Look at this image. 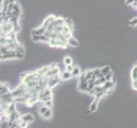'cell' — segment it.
Returning a JSON list of instances; mask_svg holds the SVG:
<instances>
[{
	"label": "cell",
	"instance_id": "1",
	"mask_svg": "<svg viewBox=\"0 0 137 128\" xmlns=\"http://www.w3.org/2000/svg\"><path fill=\"white\" fill-rule=\"evenodd\" d=\"M39 101V97H30L29 98H27V100L25 102V104H26L27 107H32L33 105L36 104L37 102Z\"/></svg>",
	"mask_w": 137,
	"mask_h": 128
},
{
	"label": "cell",
	"instance_id": "2",
	"mask_svg": "<svg viewBox=\"0 0 137 128\" xmlns=\"http://www.w3.org/2000/svg\"><path fill=\"white\" fill-rule=\"evenodd\" d=\"M60 74V69L57 67H51V68L49 69V70L47 72V74H45L46 77L50 78V77H53V76H55V75H59Z\"/></svg>",
	"mask_w": 137,
	"mask_h": 128
},
{
	"label": "cell",
	"instance_id": "3",
	"mask_svg": "<svg viewBox=\"0 0 137 128\" xmlns=\"http://www.w3.org/2000/svg\"><path fill=\"white\" fill-rule=\"evenodd\" d=\"M46 31H47V29L44 27L42 26L41 27H39V28L32 29V31H31V35H38V36H41V35H44V33H46Z\"/></svg>",
	"mask_w": 137,
	"mask_h": 128
},
{
	"label": "cell",
	"instance_id": "4",
	"mask_svg": "<svg viewBox=\"0 0 137 128\" xmlns=\"http://www.w3.org/2000/svg\"><path fill=\"white\" fill-rule=\"evenodd\" d=\"M55 20H56V17H55V15H49L44 21L43 25H42V26L44 27L47 29V27H48L51 23H53V22H54Z\"/></svg>",
	"mask_w": 137,
	"mask_h": 128
},
{
	"label": "cell",
	"instance_id": "5",
	"mask_svg": "<svg viewBox=\"0 0 137 128\" xmlns=\"http://www.w3.org/2000/svg\"><path fill=\"white\" fill-rule=\"evenodd\" d=\"M88 87H89V83L87 80L84 79V80H81V81H79L78 89L81 91H85V92H87Z\"/></svg>",
	"mask_w": 137,
	"mask_h": 128
},
{
	"label": "cell",
	"instance_id": "6",
	"mask_svg": "<svg viewBox=\"0 0 137 128\" xmlns=\"http://www.w3.org/2000/svg\"><path fill=\"white\" fill-rule=\"evenodd\" d=\"M99 101H100V99L95 97L94 101L92 102V103L90 104V106H89V110H90V112H95V111L97 109V106H98V102H99Z\"/></svg>",
	"mask_w": 137,
	"mask_h": 128
},
{
	"label": "cell",
	"instance_id": "7",
	"mask_svg": "<svg viewBox=\"0 0 137 128\" xmlns=\"http://www.w3.org/2000/svg\"><path fill=\"white\" fill-rule=\"evenodd\" d=\"M72 77V74L71 72H68L66 70L61 74V78L62 80H68L69 79H71Z\"/></svg>",
	"mask_w": 137,
	"mask_h": 128
},
{
	"label": "cell",
	"instance_id": "8",
	"mask_svg": "<svg viewBox=\"0 0 137 128\" xmlns=\"http://www.w3.org/2000/svg\"><path fill=\"white\" fill-rule=\"evenodd\" d=\"M21 119H23L24 121L28 122V123H31V122H32L34 121V117H33V115H31V114H26V115H22Z\"/></svg>",
	"mask_w": 137,
	"mask_h": 128
},
{
	"label": "cell",
	"instance_id": "9",
	"mask_svg": "<svg viewBox=\"0 0 137 128\" xmlns=\"http://www.w3.org/2000/svg\"><path fill=\"white\" fill-rule=\"evenodd\" d=\"M50 68H51V66H45V67H44V68H42L41 69H39L38 71V73L40 75H42V76H44V75H45L47 74V72H48Z\"/></svg>",
	"mask_w": 137,
	"mask_h": 128
},
{
	"label": "cell",
	"instance_id": "10",
	"mask_svg": "<svg viewBox=\"0 0 137 128\" xmlns=\"http://www.w3.org/2000/svg\"><path fill=\"white\" fill-rule=\"evenodd\" d=\"M67 43L70 46H72V47H77L78 46V42L77 39H75L74 38L71 37L70 38H68L67 39Z\"/></svg>",
	"mask_w": 137,
	"mask_h": 128
},
{
	"label": "cell",
	"instance_id": "11",
	"mask_svg": "<svg viewBox=\"0 0 137 128\" xmlns=\"http://www.w3.org/2000/svg\"><path fill=\"white\" fill-rule=\"evenodd\" d=\"M95 76V73H94V70H88L85 72V79L88 80L92 79Z\"/></svg>",
	"mask_w": 137,
	"mask_h": 128
},
{
	"label": "cell",
	"instance_id": "12",
	"mask_svg": "<svg viewBox=\"0 0 137 128\" xmlns=\"http://www.w3.org/2000/svg\"><path fill=\"white\" fill-rule=\"evenodd\" d=\"M80 73H81V70L80 68H78V67H74L73 70L72 72V77H78L80 75Z\"/></svg>",
	"mask_w": 137,
	"mask_h": 128
},
{
	"label": "cell",
	"instance_id": "13",
	"mask_svg": "<svg viewBox=\"0 0 137 128\" xmlns=\"http://www.w3.org/2000/svg\"><path fill=\"white\" fill-rule=\"evenodd\" d=\"M131 77H132V80L137 79V66L134 67L131 71Z\"/></svg>",
	"mask_w": 137,
	"mask_h": 128
},
{
	"label": "cell",
	"instance_id": "14",
	"mask_svg": "<svg viewBox=\"0 0 137 128\" xmlns=\"http://www.w3.org/2000/svg\"><path fill=\"white\" fill-rule=\"evenodd\" d=\"M100 70H101V74H103L104 75L106 74H107L108 73H110L111 71V68L109 66H105V67H103V68H100Z\"/></svg>",
	"mask_w": 137,
	"mask_h": 128
},
{
	"label": "cell",
	"instance_id": "15",
	"mask_svg": "<svg viewBox=\"0 0 137 128\" xmlns=\"http://www.w3.org/2000/svg\"><path fill=\"white\" fill-rule=\"evenodd\" d=\"M0 90H1V95H4V94L9 92V91H10L9 88H8L7 85H4V84L1 85V88H0Z\"/></svg>",
	"mask_w": 137,
	"mask_h": 128
},
{
	"label": "cell",
	"instance_id": "16",
	"mask_svg": "<svg viewBox=\"0 0 137 128\" xmlns=\"http://www.w3.org/2000/svg\"><path fill=\"white\" fill-rule=\"evenodd\" d=\"M51 115H52V110H51V108H49V109L43 115V117L44 119H49L51 117Z\"/></svg>",
	"mask_w": 137,
	"mask_h": 128
},
{
	"label": "cell",
	"instance_id": "17",
	"mask_svg": "<svg viewBox=\"0 0 137 128\" xmlns=\"http://www.w3.org/2000/svg\"><path fill=\"white\" fill-rule=\"evenodd\" d=\"M63 62H64V64L66 66V65H70V64H72V59L70 57H66L65 58H64V60H63Z\"/></svg>",
	"mask_w": 137,
	"mask_h": 128
},
{
	"label": "cell",
	"instance_id": "18",
	"mask_svg": "<svg viewBox=\"0 0 137 128\" xmlns=\"http://www.w3.org/2000/svg\"><path fill=\"white\" fill-rule=\"evenodd\" d=\"M48 109H49V108H48V107H46L45 105H44V106H41L40 108H39V114H40V115H41L42 116H43L44 114L45 113Z\"/></svg>",
	"mask_w": 137,
	"mask_h": 128
},
{
	"label": "cell",
	"instance_id": "19",
	"mask_svg": "<svg viewBox=\"0 0 137 128\" xmlns=\"http://www.w3.org/2000/svg\"><path fill=\"white\" fill-rule=\"evenodd\" d=\"M44 104L45 105L46 107H48L49 108H52V107H53V102H52V100H49V101L44 102Z\"/></svg>",
	"mask_w": 137,
	"mask_h": 128
},
{
	"label": "cell",
	"instance_id": "20",
	"mask_svg": "<svg viewBox=\"0 0 137 128\" xmlns=\"http://www.w3.org/2000/svg\"><path fill=\"white\" fill-rule=\"evenodd\" d=\"M105 77H106V79H107V81H110V80L113 79V73H112V72H110V73H108L107 74H106Z\"/></svg>",
	"mask_w": 137,
	"mask_h": 128
},
{
	"label": "cell",
	"instance_id": "21",
	"mask_svg": "<svg viewBox=\"0 0 137 128\" xmlns=\"http://www.w3.org/2000/svg\"><path fill=\"white\" fill-rule=\"evenodd\" d=\"M73 68H74V66L72 65V64H70V65L66 66V70L68 72H71V73L72 72V70H73Z\"/></svg>",
	"mask_w": 137,
	"mask_h": 128
},
{
	"label": "cell",
	"instance_id": "22",
	"mask_svg": "<svg viewBox=\"0 0 137 128\" xmlns=\"http://www.w3.org/2000/svg\"><path fill=\"white\" fill-rule=\"evenodd\" d=\"M130 25H131V26H133V27L136 26V25H137V17L134 18L132 21H130Z\"/></svg>",
	"mask_w": 137,
	"mask_h": 128
},
{
	"label": "cell",
	"instance_id": "23",
	"mask_svg": "<svg viewBox=\"0 0 137 128\" xmlns=\"http://www.w3.org/2000/svg\"><path fill=\"white\" fill-rule=\"evenodd\" d=\"M94 73H95V75L99 76V75L101 74V70H100V68H96V69H94Z\"/></svg>",
	"mask_w": 137,
	"mask_h": 128
},
{
	"label": "cell",
	"instance_id": "24",
	"mask_svg": "<svg viewBox=\"0 0 137 128\" xmlns=\"http://www.w3.org/2000/svg\"><path fill=\"white\" fill-rule=\"evenodd\" d=\"M135 1H137V0H126V4H131Z\"/></svg>",
	"mask_w": 137,
	"mask_h": 128
}]
</instances>
